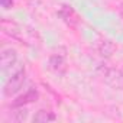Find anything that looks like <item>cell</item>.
Here are the masks:
<instances>
[{
    "instance_id": "cell-1",
    "label": "cell",
    "mask_w": 123,
    "mask_h": 123,
    "mask_svg": "<svg viewBox=\"0 0 123 123\" xmlns=\"http://www.w3.org/2000/svg\"><path fill=\"white\" fill-rule=\"evenodd\" d=\"M25 78H26V70H25V65H22L7 78V81L3 87V96L12 97V96L18 94L25 84Z\"/></svg>"
},
{
    "instance_id": "cell-2",
    "label": "cell",
    "mask_w": 123,
    "mask_h": 123,
    "mask_svg": "<svg viewBox=\"0 0 123 123\" xmlns=\"http://www.w3.org/2000/svg\"><path fill=\"white\" fill-rule=\"evenodd\" d=\"M103 80L107 86L116 90H123V70L106 67L103 68Z\"/></svg>"
},
{
    "instance_id": "cell-3",
    "label": "cell",
    "mask_w": 123,
    "mask_h": 123,
    "mask_svg": "<svg viewBox=\"0 0 123 123\" xmlns=\"http://www.w3.org/2000/svg\"><path fill=\"white\" fill-rule=\"evenodd\" d=\"M0 25H2V31L7 35V36H10V38H13V39H18V41H23V33H25V31H23V28L18 23V22H15V20H12V19H6V18H3L2 19V22H0Z\"/></svg>"
},
{
    "instance_id": "cell-4",
    "label": "cell",
    "mask_w": 123,
    "mask_h": 123,
    "mask_svg": "<svg viewBox=\"0 0 123 123\" xmlns=\"http://www.w3.org/2000/svg\"><path fill=\"white\" fill-rule=\"evenodd\" d=\"M18 62V52L13 48H5L0 52V68L2 71H7L9 68L15 67Z\"/></svg>"
},
{
    "instance_id": "cell-5",
    "label": "cell",
    "mask_w": 123,
    "mask_h": 123,
    "mask_svg": "<svg viewBox=\"0 0 123 123\" xmlns=\"http://www.w3.org/2000/svg\"><path fill=\"white\" fill-rule=\"evenodd\" d=\"M38 98H39V91H38L35 87H31L28 91H25L22 96L16 97V98L12 101V107H13V109H16V107H23V106H26V104H29V103L38 101Z\"/></svg>"
},
{
    "instance_id": "cell-6",
    "label": "cell",
    "mask_w": 123,
    "mask_h": 123,
    "mask_svg": "<svg viewBox=\"0 0 123 123\" xmlns=\"http://www.w3.org/2000/svg\"><path fill=\"white\" fill-rule=\"evenodd\" d=\"M58 16L62 19L68 26H71V28H75L78 25V22H80V18H78L77 12L71 6H68V5H62V6L59 7Z\"/></svg>"
},
{
    "instance_id": "cell-7",
    "label": "cell",
    "mask_w": 123,
    "mask_h": 123,
    "mask_svg": "<svg viewBox=\"0 0 123 123\" xmlns=\"http://www.w3.org/2000/svg\"><path fill=\"white\" fill-rule=\"evenodd\" d=\"M49 68L56 73V74H64L67 68V61H65V54H52L49 56Z\"/></svg>"
},
{
    "instance_id": "cell-8",
    "label": "cell",
    "mask_w": 123,
    "mask_h": 123,
    "mask_svg": "<svg viewBox=\"0 0 123 123\" xmlns=\"http://www.w3.org/2000/svg\"><path fill=\"white\" fill-rule=\"evenodd\" d=\"M33 123H49V122H54L56 120V116L54 111L51 110H45V109H41L35 113L33 116Z\"/></svg>"
},
{
    "instance_id": "cell-9",
    "label": "cell",
    "mask_w": 123,
    "mask_h": 123,
    "mask_svg": "<svg viewBox=\"0 0 123 123\" xmlns=\"http://www.w3.org/2000/svg\"><path fill=\"white\" fill-rule=\"evenodd\" d=\"M97 49H98V54L103 58H110L114 54V51H116V45L111 41H109V39H103V41H100Z\"/></svg>"
},
{
    "instance_id": "cell-10",
    "label": "cell",
    "mask_w": 123,
    "mask_h": 123,
    "mask_svg": "<svg viewBox=\"0 0 123 123\" xmlns=\"http://www.w3.org/2000/svg\"><path fill=\"white\" fill-rule=\"evenodd\" d=\"M18 110L13 113L15 114V120L16 122H23L26 117H28V110H26V107L23 106V107H16Z\"/></svg>"
},
{
    "instance_id": "cell-11",
    "label": "cell",
    "mask_w": 123,
    "mask_h": 123,
    "mask_svg": "<svg viewBox=\"0 0 123 123\" xmlns=\"http://www.w3.org/2000/svg\"><path fill=\"white\" fill-rule=\"evenodd\" d=\"M0 5L3 9H12L13 7V0H0Z\"/></svg>"
},
{
    "instance_id": "cell-12",
    "label": "cell",
    "mask_w": 123,
    "mask_h": 123,
    "mask_svg": "<svg viewBox=\"0 0 123 123\" xmlns=\"http://www.w3.org/2000/svg\"><path fill=\"white\" fill-rule=\"evenodd\" d=\"M122 5H123V0H122Z\"/></svg>"
},
{
    "instance_id": "cell-13",
    "label": "cell",
    "mask_w": 123,
    "mask_h": 123,
    "mask_svg": "<svg viewBox=\"0 0 123 123\" xmlns=\"http://www.w3.org/2000/svg\"><path fill=\"white\" fill-rule=\"evenodd\" d=\"M122 70H123V68H122Z\"/></svg>"
}]
</instances>
